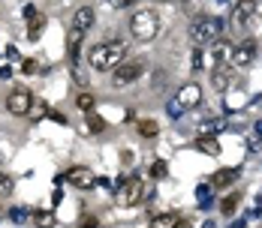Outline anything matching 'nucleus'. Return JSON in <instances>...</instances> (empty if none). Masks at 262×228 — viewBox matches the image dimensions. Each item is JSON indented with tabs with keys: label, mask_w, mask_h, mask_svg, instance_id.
Instances as JSON below:
<instances>
[{
	"label": "nucleus",
	"mask_w": 262,
	"mask_h": 228,
	"mask_svg": "<svg viewBox=\"0 0 262 228\" xmlns=\"http://www.w3.org/2000/svg\"><path fill=\"white\" fill-rule=\"evenodd\" d=\"M181 225V219L175 216V213H160L151 219V228H178Z\"/></svg>",
	"instance_id": "obj_13"
},
{
	"label": "nucleus",
	"mask_w": 262,
	"mask_h": 228,
	"mask_svg": "<svg viewBox=\"0 0 262 228\" xmlns=\"http://www.w3.org/2000/svg\"><path fill=\"white\" fill-rule=\"evenodd\" d=\"M229 51H232V45H229V42L217 39V42H214V51H211V54H214V66H220L223 60H229Z\"/></svg>",
	"instance_id": "obj_14"
},
{
	"label": "nucleus",
	"mask_w": 262,
	"mask_h": 228,
	"mask_svg": "<svg viewBox=\"0 0 262 228\" xmlns=\"http://www.w3.org/2000/svg\"><path fill=\"white\" fill-rule=\"evenodd\" d=\"M130 33H133V39H139V42H151L160 33V15L154 9H139L130 18Z\"/></svg>",
	"instance_id": "obj_2"
},
{
	"label": "nucleus",
	"mask_w": 262,
	"mask_h": 228,
	"mask_svg": "<svg viewBox=\"0 0 262 228\" xmlns=\"http://www.w3.org/2000/svg\"><path fill=\"white\" fill-rule=\"evenodd\" d=\"M166 111H169L172 117H181V114H184V108H181V105H178L175 99H169V105H166Z\"/></svg>",
	"instance_id": "obj_23"
},
{
	"label": "nucleus",
	"mask_w": 262,
	"mask_h": 228,
	"mask_svg": "<svg viewBox=\"0 0 262 228\" xmlns=\"http://www.w3.org/2000/svg\"><path fill=\"white\" fill-rule=\"evenodd\" d=\"M33 219H36V225H39V228H54V216H52V213H46V210L33 213Z\"/></svg>",
	"instance_id": "obj_19"
},
{
	"label": "nucleus",
	"mask_w": 262,
	"mask_h": 228,
	"mask_svg": "<svg viewBox=\"0 0 262 228\" xmlns=\"http://www.w3.org/2000/svg\"><path fill=\"white\" fill-rule=\"evenodd\" d=\"M190 36H193V42H196V45L217 42V39L223 36V21H220V18H214V15H202V18H196V21H193Z\"/></svg>",
	"instance_id": "obj_3"
},
{
	"label": "nucleus",
	"mask_w": 262,
	"mask_h": 228,
	"mask_svg": "<svg viewBox=\"0 0 262 228\" xmlns=\"http://www.w3.org/2000/svg\"><path fill=\"white\" fill-rule=\"evenodd\" d=\"M67 180H70L73 186H79V189H91V186L97 183L94 171H91V168H84V165H76V168H70V171H67Z\"/></svg>",
	"instance_id": "obj_10"
},
{
	"label": "nucleus",
	"mask_w": 262,
	"mask_h": 228,
	"mask_svg": "<svg viewBox=\"0 0 262 228\" xmlns=\"http://www.w3.org/2000/svg\"><path fill=\"white\" fill-rule=\"evenodd\" d=\"M30 105H33V96H30V90H25V87L12 90V93L6 96V108H9V114L25 117L27 111H30Z\"/></svg>",
	"instance_id": "obj_7"
},
{
	"label": "nucleus",
	"mask_w": 262,
	"mask_h": 228,
	"mask_svg": "<svg viewBox=\"0 0 262 228\" xmlns=\"http://www.w3.org/2000/svg\"><path fill=\"white\" fill-rule=\"evenodd\" d=\"M253 12H256V3L253 0H238L235 6H232V12H229V27L241 33L247 27V21L253 18Z\"/></svg>",
	"instance_id": "obj_5"
},
{
	"label": "nucleus",
	"mask_w": 262,
	"mask_h": 228,
	"mask_svg": "<svg viewBox=\"0 0 262 228\" xmlns=\"http://www.w3.org/2000/svg\"><path fill=\"white\" fill-rule=\"evenodd\" d=\"M142 72H145V66H142V63H121V66H115L112 84H115V87H127V84H133Z\"/></svg>",
	"instance_id": "obj_8"
},
{
	"label": "nucleus",
	"mask_w": 262,
	"mask_h": 228,
	"mask_svg": "<svg viewBox=\"0 0 262 228\" xmlns=\"http://www.w3.org/2000/svg\"><path fill=\"white\" fill-rule=\"evenodd\" d=\"M115 6H130V3H136V0H112Z\"/></svg>",
	"instance_id": "obj_29"
},
{
	"label": "nucleus",
	"mask_w": 262,
	"mask_h": 228,
	"mask_svg": "<svg viewBox=\"0 0 262 228\" xmlns=\"http://www.w3.org/2000/svg\"><path fill=\"white\" fill-rule=\"evenodd\" d=\"M151 174H154V178H166V162H163V159H157V162H154Z\"/></svg>",
	"instance_id": "obj_24"
},
{
	"label": "nucleus",
	"mask_w": 262,
	"mask_h": 228,
	"mask_svg": "<svg viewBox=\"0 0 262 228\" xmlns=\"http://www.w3.org/2000/svg\"><path fill=\"white\" fill-rule=\"evenodd\" d=\"M94 18H97V12L91 9V6H81V9H76V15H73V30L76 33H88V27H94Z\"/></svg>",
	"instance_id": "obj_11"
},
{
	"label": "nucleus",
	"mask_w": 262,
	"mask_h": 228,
	"mask_svg": "<svg viewBox=\"0 0 262 228\" xmlns=\"http://www.w3.org/2000/svg\"><path fill=\"white\" fill-rule=\"evenodd\" d=\"M0 78H3V81H6V78H12V69H9V66H0Z\"/></svg>",
	"instance_id": "obj_28"
},
{
	"label": "nucleus",
	"mask_w": 262,
	"mask_h": 228,
	"mask_svg": "<svg viewBox=\"0 0 262 228\" xmlns=\"http://www.w3.org/2000/svg\"><path fill=\"white\" fill-rule=\"evenodd\" d=\"M145 198V183L142 178H127L118 183V189H115V201L121 204V207H133V204H139Z\"/></svg>",
	"instance_id": "obj_4"
},
{
	"label": "nucleus",
	"mask_w": 262,
	"mask_h": 228,
	"mask_svg": "<svg viewBox=\"0 0 262 228\" xmlns=\"http://www.w3.org/2000/svg\"><path fill=\"white\" fill-rule=\"evenodd\" d=\"M211 84H214V90H229L232 75H229L223 66H214V69H211Z\"/></svg>",
	"instance_id": "obj_12"
},
{
	"label": "nucleus",
	"mask_w": 262,
	"mask_h": 228,
	"mask_svg": "<svg viewBox=\"0 0 262 228\" xmlns=\"http://www.w3.org/2000/svg\"><path fill=\"white\" fill-rule=\"evenodd\" d=\"M235 180H238L235 168H223L220 174H214V178H211V183H214V186H229V183H235Z\"/></svg>",
	"instance_id": "obj_15"
},
{
	"label": "nucleus",
	"mask_w": 262,
	"mask_h": 228,
	"mask_svg": "<svg viewBox=\"0 0 262 228\" xmlns=\"http://www.w3.org/2000/svg\"><path fill=\"white\" fill-rule=\"evenodd\" d=\"M42 33V18H33V24H30V39H36Z\"/></svg>",
	"instance_id": "obj_25"
},
{
	"label": "nucleus",
	"mask_w": 262,
	"mask_h": 228,
	"mask_svg": "<svg viewBox=\"0 0 262 228\" xmlns=\"http://www.w3.org/2000/svg\"><path fill=\"white\" fill-rule=\"evenodd\" d=\"M139 135H142V138H154V135H157L160 132V126H157V120H151V117H148V120H139Z\"/></svg>",
	"instance_id": "obj_16"
},
{
	"label": "nucleus",
	"mask_w": 262,
	"mask_h": 228,
	"mask_svg": "<svg viewBox=\"0 0 262 228\" xmlns=\"http://www.w3.org/2000/svg\"><path fill=\"white\" fill-rule=\"evenodd\" d=\"M256 60V42H241V45H232L229 51V66L232 69H244Z\"/></svg>",
	"instance_id": "obj_6"
},
{
	"label": "nucleus",
	"mask_w": 262,
	"mask_h": 228,
	"mask_svg": "<svg viewBox=\"0 0 262 228\" xmlns=\"http://www.w3.org/2000/svg\"><path fill=\"white\" fill-rule=\"evenodd\" d=\"M190 66H193V72H202V69H205V51H202V48L193 51V57H190Z\"/></svg>",
	"instance_id": "obj_18"
},
{
	"label": "nucleus",
	"mask_w": 262,
	"mask_h": 228,
	"mask_svg": "<svg viewBox=\"0 0 262 228\" xmlns=\"http://www.w3.org/2000/svg\"><path fill=\"white\" fill-rule=\"evenodd\" d=\"M196 147H202L208 156H217V153H220V141H217V138H199Z\"/></svg>",
	"instance_id": "obj_17"
},
{
	"label": "nucleus",
	"mask_w": 262,
	"mask_h": 228,
	"mask_svg": "<svg viewBox=\"0 0 262 228\" xmlns=\"http://www.w3.org/2000/svg\"><path fill=\"white\" fill-rule=\"evenodd\" d=\"M27 114H33V117L39 120V117L46 114V105H42V102H39V105H30V111H27Z\"/></svg>",
	"instance_id": "obj_26"
},
{
	"label": "nucleus",
	"mask_w": 262,
	"mask_h": 228,
	"mask_svg": "<svg viewBox=\"0 0 262 228\" xmlns=\"http://www.w3.org/2000/svg\"><path fill=\"white\" fill-rule=\"evenodd\" d=\"M235 207H238V195H229L226 201L220 204V210H223L226 216H232V213H235Z\"/></svg>",
	"instance_id": "obj_21"
},
{
	"label": "nucleus",
	"mask_w": 262,
	"mask_h": 228,
	"mask_svg": "<svg viewBox=\"0 0 262 228\" xmlns=\"http://www.w3.org/2000/svg\"><path fill=\"white\" fill-rule=\"evenodd\" d=\"M124 60H127V45L124 42H100V45L88 48V63L94 69H100V72L121 66Z\"/></svg>",
	"instance_id": "obj_1"
},
{
	"label": "nucleus",
	"mask_w": 262,
	"mask_h": 228,
	"mask_svg": "<svg viewBox=\"0 0 262 228\" xmlns=\"http://www.w3.org/2000/svg\"><path fill=\"white\" fill-rule=\"evenodd\" d=\"M9 216H12V222H25V219H27V213H25V210H18V207H15Z\"/></svg>",
	"instance_id": "obj_27"
},
{
	"label": "nucleus",
	"mask_w": 262,
	"mask_h": 228,
	"mask_svg": "<svg viewBox=\"0 0 262 228\" xmlns=\"http://www.w3.org/2000/svg\"><path fill=\"white\" fill-rule=\"evenodd\" d=\"M76 105H79L81 111H91V108L97 105V99H94L91 93H79V96H76Z\"/></svg>",
	"instance_id": "obj_20"
},
{
	"label": "nucleus",
	"mask_w": 262,
	"mask_h": 228,
	"mask_svg": "<svg viewBox=\"0 0 262 228\" xmlns=\"http://www.w3.org/2000/svg\"><path fill=\"white\" fill-rule=\"evenodd\" d=\"M247 225V222H244V219H241V222H232V228H244Z\"/></svg>",
	"instance_id": "obj_30"
},
{
	"label": "nucleus",
	"mask_w": 262,
	"mask_h": 228,
	"mask_svg": "<svg viewBox=\"0 0 262 228\" xmlns=\"http://www.w3.org/2000/svg\"><path fill=\"white\" fill-rule=\"evenodd\" d=\"M88 123H91V132H103V129H105V120H103V117H94V114L88 117Z\"/></svg>",
	"instance_id": "obj_22"
},
{
	"label": "nucleus",
	"mask_w": 262,
	"mask_h": 228,
	"mask_svg": "<svg viewBox=\"0 0 262 228\" xmlns=\"http://www.w3.org/2000/svg\"><path fill=\"white\" fill-rule=\"evenodd\" d=\"M175 102L181 105L184 111H190V108H196L199 102H202V87L193 81V84H184L181 90H178V96H175Z\"/></svg>",
	"instance_id": "obj_9"
}]
</instances>
